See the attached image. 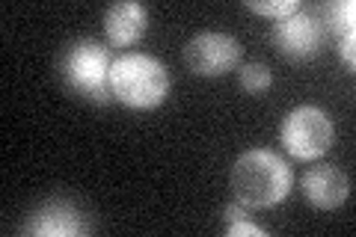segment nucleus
Segmentation results:
<instances>
[{
    "label": "nucleus",
    "instance_id": "obj_1",
    "mask_svg": "<svg viewBox=\"0 0 356 237\" xmlns=\"http://www.w3.org/2000/svg\"><path fill=\"white\" fill-rule=\"evenodd\" d=\"M294 187L291 166L270 149L243 152L232 166V193L247 208H273L285 202Z\"/></svg>",
    "mask_w": 356,
    "mask_h": 237
},
{
    "label": "nucleus",
    "instance_id": "obj_2",
    "mask_svg": "<svg viewBox=\"0 0 356 237\" xmlns=\"http://www.w3.org/2000/svg\"><path fill=\"white\" fill-rule=\"evenodd\" d=\"M110 92L131 110L161 107L170 95V72L149 54H125L110 65Z\"/></svg>",
    "mask_w": 356,
    "mask_h": 237
},
{
    "label": "nucleus",
    "instance_id": "obj_3",
    "mask_svg": "<svg viewBox=\"0 0 356 237\" xmlns=\"http://www.w3.org/2000/svg\"><path fill=\"white\" fill-rule=\"evenodd\" d=\"M110 54L102 42L81 39L74 42L63 56V77L77 95L92 101H110Z\"/></svg>",
    "mask_w": 356,
    "mask_h": 237
},
{
    "label": "nucleus",
    "instance_id": "obj_4",
    "mask_svg": "<svg viewBox=\"0 0 356 237\" xmlns=\"http://www.w3.org/2000/svg\"><path fill=\"white\" fill-rule=\"evenodd\" d=\"M282 145L297 161H318L332 145V122L321 107L303 104L282 122Z\"/></svg>",
    "mask_w": 356,
    "mask_h": 237
},
{
    "label": "nucleus",
    "instance_id": "obj_5",
    "mask_svg": "<svg viewBox=\"0 0 356 237\" xmlns=\"http://www.w3.org/2000/svg\"><path fill=\"white\" fill-rule=\"evenodd\" d=\"M241 60V44L229 33H196L184 44V63L187 69L199 77H220L232 72Z\"/></svg>",
    "mask_w": 356,
    "mask_h": 237
},
{
    "label": "nucleus",
    "instance_id": "obj_6",
    "mask_svg": "<svg viewBox=\"0 0 356 237\" xmlns=\"http://www.w3.org/2000/svg\"><path fill=\"white\" fill-rule=\"evenodd\" d=\"M270 42L288 60H309V56H315L321 51V44H324V24H321L315 15L300 9L294 15L273 21Z\"/></svg>",
    "mask_w": 356,
    "mask_h": 237
},
{
    "label": "nucleus",
    "instance_id": "obj_7",
    "mask_svg": "<svg viewBox=\"0 0 356 237\" xmlns=\"http://www.w3.org/2000/svg\"><path fill=\"white\" fill-rule=\"evenodd\" d=\"M300 190L312 208L318 211H336L350 196L348 175L336 166H312L300 178Z\"/></svg>",
    "mask_w": 356,
    "mask_h": 237
},
{
    "label": "nucleus",
    "instance_id": "obj_8",
    "mask_svg": "<svg viewBox=\"0 0 356 237\" xmlns=\"http://www.w3.org/2000/svg\"><path fill=\"white\" fill-rule=\"evenodd\" d=\"M86 231V220L72 202H48L30 213L24 234L36 237H74Z\"/></svg>",
    "mask_w": 356,
    "mask_h": 237
},
{
    "label": "nucleus",
    "instance_id": "obj_9",
    "mask_svg": "<svg viewBox=\"0 0 356 237\" xmlns=\"http://www.w3.org/2000/svg\"><path fill=\"white\" fill-rule=\"evenodd\" d=\"M149 27V13L146 6L134 3V0H122V3L107 6L104 13V33L107 42L116 48H131L143 39V33Z\"/></svg>",
    "mask_w": 356,
    "mask_h": 237
},
{
    "label": "nucleus",
    "instance_id": "obj_10",
    "mask_svg": "<svg viewBox=\"0 0 356 237\" xmlns=\"http://www.w3.org/2000/svg\"><path fill=\"white\" fill-rule=\"evenodd\" d=\"M324 21L339 39L353 36V24H356V3L353 0H336V3L324 6Z\"/></svg>",
    "mask_w": 356,
    "mask_h": 237
},
{
    "label": "nucleus",
    "instance_id": "obj_11",
    "mask_svg": "<svg viewBox=\"0 0 356 237\" xmlns=\"http://www.w3.org/2000/svg\"><path fill=\"white\" fill-rule=\"evenodd\" d=\"M238 77H241L243 92H250V95H261L273 86V72L267 69L264 63H247Z\"/></svg>",
    "mask_w": 356,
    "mask_h": 237
},
{
    "label": "nucleus",
    "instance_id": "obj_12",
    "mask_svg": "<svg viewBox=\"0 0 356 237\" xmlns=\"http://www.w3.org/2000/svg\"><path fill=\"white\" fill-rule=\"evenodd\" d=\"M247 9H252V13H259V15L273 18V21H280V18H288V15L300 13V0H273V3H261V0H247Z\"/></svg>",
    "mask_w": 356,
    "mask_h": 237
},
{
    "label": "nucleus",
    "instance_id": "obj_13",
    "mask_svg": "<svg viewBox=\"0 0 356 237\" xmlns=\"http://www.w3.org/2000/svg\"><path fill=\"white\" fill-rule=\"evenodd\" d=\"M226 234H229V237H241V234H252V237H267V231L261 229V225L250 222V217H247V220H238V222H232V225H226Z\"/></svg>",
    "mask_w": 356,
    "mask_h": 237
},
{
    "label": "nucleus",
    "instance_id": "obj_14",
    "mask_svg": "<svg viewBox=\"0 0 356 237\" xmlns=\"http://www.w3.org/2000/svg\"><path fill=\"white\" fill-rule=\"evenodd\" d=\"M247 205H241V202L235 199V202H232V205H226V208H222V222H226V225H232V222H238V220H247Z\"/></svg>",
    "mask_w": 356,
    "mask_h": 237
},
{
    "label": "nucleus",
    "instance_id": "obj_15",
    "mask_svg": "<svg viewBox=\"0 0 356 237\" xmlns=\"http://www.w3.org/2000/svg\"><path fill=\"white\" fill-rule=\"evenodd\" d=\"M339 56L344 60V65H348V69H353V65H356V60H353V36L339 39Z\"/></svg>",
    "mask_w": 356,
    "mask_h": 237
}]
</instances>
